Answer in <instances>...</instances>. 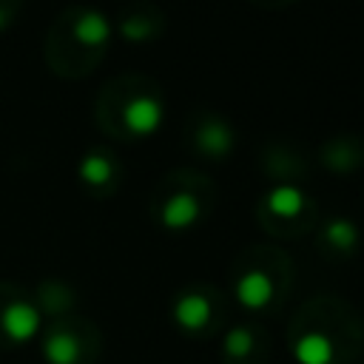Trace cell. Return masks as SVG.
<instances>
[{"mask_svg": "<svg viewBox=\"0 0 364 364\" xmlns=\"http://www.w3.org/2000/svg\"><path fill=\"white\" fill-rule=\"evenodd\" d=\"M253 350V330L250 327H233L225 336V353L233 358H245Z\"/></svg>", "mask_w": 364, "mask_h": 364, "instance_id": "13", "label": "cell"}, {"mask_svg": "<svg viewBox=\"0 0 364 364\" xmlns=\"http://www.w3.org/2000/svg\"><path fill=\"white\" fill-rule=\"evenodd\" d=\"M202 219V202L196 199V193L191 191H176L165 199V205L159 208V225L171 233L188 230Z\"/></svg>", "mask_w": 364, "mask_h": 364, "instance_id": "4", "label": "cell"}, {"mask_svg": "<svg viewBox=\"0 0 364 364\" xmlns=\"http://www.w3.org/2000/svg\"><path fill=\"white\" fill-rule=\"evenodd\" d=\"M43 355L48 364H80L82 358V344L74 333L68 330H51L43 341Z\"/></svg>", "mask_w": 364, "mask_h": 364, "instance_id": "10", "label": "cell"}, {"mask_svg": "<svg viewBox=\"0 0 364 364\" xmlns=\"http://www.w3.org/2000/svg\"><path fill=\"white\" fill-rule=\"evenodd\" d=\"M122 122L134 136H154L165 122V105L156 97H131L122 108Z\"/></svg>", "mask_w": 364, "mask_h": 364, "instance_id": "1", "label": "cell"}, {"mask_svg": "<svg viewBox=\"0 0 364 364\" xmlns=\"http://www.w3.org/2000/svg\"><path fill=\"white\" fill-rule=\"evenodd\" d=\"M171 318L182 333H202L210 321V299L202 290H185L176 296Z\"/></svg>", "mask_w": 364, "mask_h": 364, "instance_id": "5", "label": "cell"}, {"mask_svg": "<svg viewBox=\"0 0 364 364\" xmlns=\"http://www.w3.org/2000/svg\"><path fill=\"white\" fill-rule=\"evenodd\" d=\"M293 358H296V364H333L336 361V344L324 333L307 330L296 338Z\"/></svg>", "mask_w": 364, "mask_h": 364, "instance_id": "8", "label": "cell"}, {"mask_svg": "<svg viewBox=\"0 0 364 364\" xmlns=\"http://www.w3.org/2000/svg\"><path fill=\"white\" fill-rule=\"evenodd\" d=\"M71 34H74V40H77L80 46H85V48H102V46L111 40L114 28H111V20H108L102 11L85 9V11L77 14Z\"/></svg>", "mask_w": 364, "mask_h": 364, "instance_id": "6", "label": "cell"}, {"mask_svg": "<svg viewBox=\"0 0 364 364\" xmlns=\"http://www.w3.org/2000/svg\"><path fill=\"white\" fill-rule=\"evenodd\" d=\"M77 173H80V179H82V185H85V188H91V191H102V188H108V185H111V179H114L117 168H114V162H111V156H108V154L91 151V154H85V156H82V162H80Z\"/></svg>", "mask_w": 364, "mask_h": 364, "instance_id": "11", "label": "cell"}, {"mask_svg": "<svg viewBox=\"0 0 364 364\" xmlns=\"http://www.w3.org/2000/svg\"><path fill=\"white\" fill-rule=\"evenodd\" d=\"M236 145V136H233V128L222 119H208L199 125V134H196V148L205 154V156H213V159H222L233 151Z\"/></svg>", "mask_w": 364, "mask_h": 364, "instance_id": "7", "label": "cell"}, {"mask_svg": "<svg viewBox=\"0 0 364 364\" xmlns=\"http://www.w3.org/2000/svg\"><path fill=\"white\" fill-rule=\"evenodd\" d=\"M273 276L262 267L245 270L233 284V299L245 310H264L273 301Z\"/></svg>", "mask_w": 364, "mask_h": 364, "instance_id": "3", "label": "cell"}, {"mask_svg": "<svg viewBox=\"0 0 364 364\" xmlns=\"http://www.w3.org/2000/svg\"><path fill=\"white\" fill-rule=\"evenodd\" d=\"M304 205H307V196L293 182H279V185H273L267 191V208L279 219H296V216H301Z\"/></svg>", "mask_w": 364, "mask_h": 364, "instance_id": "9", "label": "cell"}, {"mask_svg": "<svg viewBox=\"0 0 364 364\" xmlns=\"http://www.w3.org/2000/svg\"><path fill=\"white\" fill-rule=\"evenodd\" d=\"M40 324H43V316L37 310V304L31 301H9L3 307V316H0V330L6 333V338L11 344H26L31 341L37 333H40Z\"/></svg>", "mask_w": 364, "mask_h": 364, "instance_id": "2", "label": "cell"}, {"mask_svg": "<svg viewBox=\"0 0 364 364\" xmlns=\"http://www.w3.org/2000/svg\"><path fill=\"white\" fill-rule=\"evenodd\" d=\"M9 26V9L6 6H0V31Z\"/></svg>", "mask_w": 364, "mask_h": 364, "instance_id": "14", "label": "cell"}, {"mask_svg": "<svg viewBox=\"0 0 364 364\" xmlns=\"http://www.w3.org/2000/svg\"><path fill=\"white\" fill-rule=\"evenodd\" d=\"M324 242L338 253H353L361 242V233H358L355 222H350L344 216H336L324 225Z\"/></svg>", "mask_w": 364, "mask_h": 364, "instance_id": "12", "label": "cell"}]
</instances>
